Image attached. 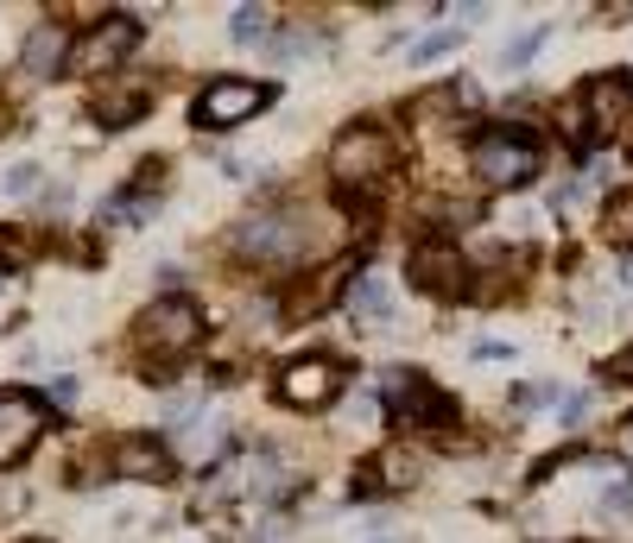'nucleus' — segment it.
<instances>
[{
  "label": "nucleus",
  "instance_id": "1",
  "mask_svg": "<svg viewBox=\"0 0 633 543\" xmlns=\"http://www.w3.org/2000/svg\"><path fill=\"white\" fill-rule=\"evenodd\" d=\"M134 335H140V354H147L152 366H172L178 354L197 348L203 316H197V303H190V297H159V303H147V316L134 323Z\"/></svg>",
  "mask_w": 633,
  "mask_h": 543
},
{
  "label": "nucleus",
  "instance_id": "2",
  "mask_svg": "<svg viewBox=\"0 0 633 543\" xmlns=\"http://www.w3.org/2000/svg\"><path fill=\"white\" fill-rule=\"evenodd\" d=\"M380 386H387V411H393L400 430H444L450 417H456V404H450L431 379L406 373V366H387Z\"/></svg>",
  "mask_w": 633,
  "mask_h": 543
},
{
  "label": "nucleus",
  "instance_id": "3",
  "mask_svg": "<svg viewBox=\"0 0 633 543\" xmlns=\"http://www.w3.org/2000/svg\"><path fill=\"white\" fill-rule=\"evenodd\" d=\"M330 171L342 190H374V183L393 171V140L380 127H349L330 152Z\"/></svg>",
  "mask_w": 633,
  "mask_h": 543
},
{
  "label": "nucleus",
  "instance_id": "4",
  "mask_svg": "<svg viewBox=\"0 0 633 543\" xmlns=\"http://www.w3.org/2000/svg\"><path fill=\"white\" fill-rule=\"evenodd\" d=\"M469 165H476L482 183L520 190V183H532V171H539V145L526 140V133H482L476 152H469Z\"/></svg>",
  "mask_w": 633,
  "mask_h": 543
},
{
  "label": "nucleus",
  "instance_id": "5",
  "mask_svg": "<svg viewBox=\"0 0 633 543\" xmlns=\"http://www.w3.org/2000/svg\"><path fill=\"white\" fill-rule=\"evenodd\" d=\"M273 102V82H248V76H216L197 95V120L203 127H241L248 114H261Z\"/></svg>",
  "mask_w": 633,
  "mask_h": 543
},
{
  "label": "nucleus",
  "instance_id": "6",
  "mask_svg": "<svg viewBox=\"0 0 633 543\" xmlns=\"http://www.w3.org/2000/svg\"><path fill=\"white\" fill-rule=\"evenodd\" d=\"M45 436V404L33 392H0V468H13Z\"/></svg>",
  "mask_w": 633,
  "mask_h": 543
},
{
  "label": "nucleus",
  "instance_id": "7",
  "mask_svg": "<svg viewBox=\"0 0 633 543\" xmlns=\"http://www.w3.org/2000/svg\"><path fill=\"white\" fill-rule=\"evenodd\" d=\"M336 386H342V366L324 361V354H311V361H292L279 373V399L299 404V411H324L336 399Z\"/></svg>",
  "mask_w": 633,
  "mask_h": 543
},
{
  "label": "nucleus",
  "instance_id": "8",
  "mask_svg": "<svg viewBox=\"0 0 633 543\" xmlns=\"http://www.w3.org/2000/svg\"><path fill=\"white\" fill-rule=\"evenodd\" d=\"M235 241H241V254L248 259H273V266H292V259L304 254L299 221H286V216H248Z\"/></svg>",
  "mask_w": 633,
  "mask_h": 543
},
{
  "label": "nucleus",
  "instance_id": "9",
  "mask_svg": "<svg viewBox=\"0 0 633 543\" xmlns=\"http://www.w3.org/2000/svg\"><path fill=\"white\" fill-rule=\"evenodd\" d=\"M134 44H140V26H134V20H102L96 33L76 44V57H71V64H76L83 76H109L114 64H121V57L134 51Z\"/></svg>",
  "mask_w": 633,
  "mask_h": 543
},
{
  "label": "nucleus",
  "instance_id": "10",
  "mask_svg": "<svg viewBox=\"0 0 633 543\" xmlns=\"http://www.w3.org/2000/svg\"><path fill=\"white\" fill-rule=\"evenodd\" d=\"M406 279L418 290H463V254L450 247V241H418L412 247V259H406Z\"/></svg>",
  "mask_w": 633,
  "mask_h": 543
},
{
  "label": "nucleus",
  "instance_id": "11",
  "mask_svg": "<svg viewBox=\"0 0 633 543\" xmlns=\"http://www.w3.org/2000/svg\"><path fill=\"white\" fill-rule=\"evenodd\" d=\"M89 114H96L109 133H114V127H134V120L147 114V82H96Z\"/></svg>",
  "mask_w": 633,
  "mask_h": 543
},
{
  "label": "nucleus",
  "instance_id": "12",
  "mask_svg": "<svg viewBox=\"0 0 633 543\" xmlns=\"http://www.w3.org/2000/svg\"><path fill=\"white\" fill-rule=\"evenodd\" d=\"M628 114H633L628 76H596V82H590V120H596L602 140H615V133L628 127Z\"/></svg>",
  "mask_w": 633,
  "mask_h": 543
},
{
  "label": "nucleus",
  "instance_id": "13",
  "mask_svg": "<svg viewBox=\"0 0 633 543\" xmlns=\"http://www.w3.org/2000/svg\"><path fill=\"white\" fill-rule=\"evenodd\" d=\"M71 57L76 51H71V33H64V26H33L26 44H20V70L26 76H58Z\"/></svg>",
  "mask_w": 633,
  "mask_h": 543
},
{
  "label": "nucleus",
  "instance_id": "14",
  "mask_svg": "<svg viewBox=\"0 0 633 543\" xmlns=\"http://www.w3.org/2000/svg\"><path fill=\"white\" fill-rule=\"evenodd\" d=\"M114 474H121V480H165V474H172V455H165L159 436H127V442L114 449Z\"/></svg>",
  "mask_w": 633,
  "mask_h": 543
},
{
  "label": "nucleus",
  "instance_id": "15",
  "mask_svg": "<svg viewBox=\"0 0 633 543\" xmlns=\"http://www.w3.org/2000/svg\"><path fill=\"white\" fill-rule=\"evenodd\" d=\"M349 310H355V316H368V323L393 316V285H387L380 272H362V279L349 285Z\"/></svg>",
  "mask_w": 633,
  "mask_h": 543
},
{
  "label": "nucleus",
  "instance_id": "16",
  "mask_svg": "<svg viewBox=\"0 0 633 543\" xmlns=\"http://www.w3.org/2000/svg\"><path fill=\"white\" fill-rule=\"evenodd\" d=\"M602 241L621 247V254H633V190H621V196L602 209Z\"/></svg>",
  "mask_w": 633,
  "mask_h": 543
},
{
  "label": "nucleus",
  "instance_id": "17",
  "mask_svg": "<svg viewBox=\"0 0 633 543\" xmlns=\"http://www.w3.org/2000/svg\"><path fill=\"white\" fill-rule=\"evenodd\" d=\"M241 493H248V500H273V493H279V462H273V455H248V462H241Z\"/></svg>",
  "mask_w": 633,
  "mask_h": 543
},
{
  "label": "nucleus",
  "instance_id": "18",
  "mask_svg": "<svg viewBox=\"0 0 633 543\" xmlns=\"http://www.w3.org/2000/svg\"><path fill=\"white\" fill-rule=\"evenodd\" d=\"M545 38H552V26H526L514 44H501V70H526V64L545 51Z\"/></svg>",
  "mask_w": 633,
  "mask_h": 543
},
{
  "label": "nucleus",
  "instance_id": "19",
  "mask_svg": "<svg viewBox=\"0 0 633 543\" xmlns=\"http://www.w3.org/2000/svg\"><path fill=\"white\" fill-rule=\"evenodd\" d=\"M33 254H38V241L26 228H0V272H26Z\"/></svg>",
  "mask_w": 633,
  "mask_h": 543
},
{
  "label": "nucleus",
  "instance_id": "20",
  "mask_svg": "<svg viewBox=\"0 0 633 543\" xmlns=\"http://www.w3.org/2000/svg\"><path fill=\"white\" fill-rule=\"evenodd\" d=\"M463 38H469V33H456V26H444V33H425V38H418V44L406 51V64H418V70H425V64H438V57H450V51H456Z\"/></svg>",
  "mask_w": 633,
  "mask_h": 543
},
{
  "label": "nucleus",
  "instance_id": "21",
  "mask_svg": "<svg viewBox=\"0 0 633 543\" xmlns=\"http://www.w3.org/2000/svg\"><path fill=\"white\" fill-rule=\"evenodd\" d=\"M223 449H228V442H223V424H203V430H190V436H185V455L197 462V468H210V462H216Z\"/></svg>",
  "mask_w": 633,
  "mask_h": 543
},
{
  "label": "nucleus",
  "instance_id": "22",
  "mask_svg": "<svg viewBox=\"0 0 633 543\" xmlns=\"http://www.w3.org/2000/svg\"><path fill=\"white\" fill-rule=\"evenodd\" d=\"M228 38H235V44H261L266 38V7H235V13H228Z\"/></svg>",
  "mask_w": 633,
  "mask_h": 543
},
{
  "label": "nucleus",
  "instance_id": "23",
  "mask_svg": "<svg viewBox=\"0 0 633 543\" xmlns=\"http://www.w3.org/2000/svg\"><path fill=\"white\" fill-rule=\"evenodd\" d=\"M0 190H7V196H33L38 190V165H13V171L0 178Z\"/></svg>",
  "mask_w": 633,
  "mask_h": 543
},
{
  "label": "nucleus",
  "instance_id": "24",
  "mask_svg": "<svg viewBox=\"0 0 633 543\" xmlns=\"http://www.w3.org/2000/svg\"><path fill=\"white\" fill-rule=\"evenodd\" d=\"M311 51H317V38H273V57H279V64H292V57H311Z\"/></svg>",
  "mask_w": 633,
  "mask_h": 543
},
{
  "label": "nucleus",
  "instance_id": "25",
  "mask_svg": "<svg viewBox=\"0 0 633 543\" xmlns=\"http://www.w3.org/2000/svg\"><path fill=\"white\" fill-rule=\"evenodd\" d=\"M590 411H596V392H570V399L558 404V417H564V424H583Z\"/></svg>",
  "mask_w": 633,
  "mask_h": 543
},
{
  "label": "nucleus",
  "instance_id": "26",
  "mask_svg": "<svg viewBox=\"0 0 633 543\" xmlns=\"http://www.w3.org/2000/svg\"><path fill=\"white\" fill-rule=\"evenodd\" d=\"M45 392H51V404H76V399H83V379H76V373H58Z\"/></svg>",
  "mask_w": 633,
  "mask_h": 543
},
{
  "label": "nucleus",
  "instance_id": "27",
  "mask_svg": "<svg viewBox=\"0 0 633 543\" xmlns=\"http://www.w3.org/2000/svg\"><path fill=\"white\" fill-rule=\"evenodd\" d=\"M602 379H608V386H633V348H628V354H615V361L602 366Z\"/></svg>",
  "mask_w": 633,
  "mask_h": 543
},
{
  "label": "nucleus",
  "instance_id": "28",
  "mask_svg": "<svg viewBox=\"0 0 633 543\" xmlns=\"http://www.w3.org/2000/svg\"><path fill=\"white\" fill-rule=\"evenodd\" d=\"M621 455H628V462H633V417H628V424H621Z\"/></svg>",
  "mask_w": 633,
  "mask_h": 543
},
{
  "label": "nucleus",
  "instance_id": "29",
  "mask_svg": "<svg viewBox=\"0 0 633 543\" xmlns=\"http://www.w3.org/2000/svg\"><path fill=\"white\" fill-rule=\"evenodd\" d=\"M621 285H628V290H633V254H628V266H621Z\"/></svg>",
  "mask_w": 633,
  "mask_h": 543
},
{
  "label": "nucleus",
  "instance_id": "30",
  "mask_svg": "<svg viewBox=\"0 0 633 543\" xmlns=\"http://www.w3.org/2000/svg\"><path fill=\"white\" fill-rule=\"evenodd\" d=\"M26 543H51V538H26Z\"/></svg>",
  "mask_w": 633,
  "mask_h": 543
}]
</instances>
